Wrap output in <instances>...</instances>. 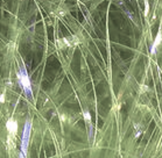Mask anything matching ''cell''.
I'll return each mask as SVG.
<instances>
[{"label": "cell", "instance_id": "1", "mask_svg": "<svg viewBox=\"0 0 162 158\" xmlns=\"http://www.w3.org/2000/svg\"><path fill=\"white\" fill-rule=\"evenodd\" d=\"M7 130H8V133H9L12 136H14V135L16 134V131H18V126H16V122H15L14 120H9V121L7 122Z\"/></svg>", "mask_w": 162, "mask_h": 158}, {"label": "cell", "instance_id": "2", "mask_svg": "<svg viewBox=\"0 0 162 158\" xmlns=\"http://www.w3.org/2000/svg\"><path fill=\"white\" fill-rule=\"evenodd\" d=\"M18 77L20 79V82L22 84V86L25 87V88H27V89H29L30 88V82H29V79L28 77L26 76V75H18Z\"/></svg>", "mask_w": 162, "mask_h": 158}, {"label": "cell", "instance_id": "3", "mask_svg": "<svg viewBox=\"0 0 162 158\" xmlns=\"http://www.w3.org/2000/svg\"><path fill=\"white\" fill-rule=\"evenodd\" d=\"M84 116H85V119H86V120H87V121H89V120H90V114H89V113H87V112H86V113H85V114H84Z\"/></svg>", "mask_w": 162, "mask_h": 158}]
</instances>
